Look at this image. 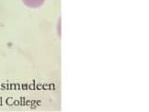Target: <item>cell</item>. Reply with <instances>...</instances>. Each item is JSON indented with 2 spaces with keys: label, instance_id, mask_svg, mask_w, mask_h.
I'll return each mask as SVG.
<instances>
[{
  "label": "cell",
  "instance_id": "6da1fadb",
  "mask_svg": "<svg viewBox=\"0 0 149 112\" xmlns=\"http://www.w3.org/2000/svg\"><path fill=\"white\" fill-rule=\"evenodd\" d=\"M45 0H22V2L25 4V6L31 8H38L42 7Z\"/></svg>",
  "mask_w": 149,
  "mask_h": 112
}]
</instances>
